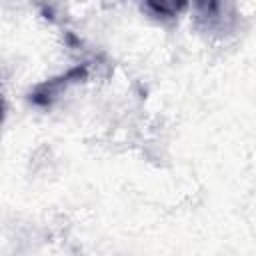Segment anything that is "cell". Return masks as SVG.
I'll use <instances>...</instances> for the list:
<instances>
[{
    "instance_id": "cell-2",
    "label": "cell",
    "mask_w": 256,
    "mask_h": 256,
    "mask_svg": "<svg viewBox=\"0 0 256 256\" xmlns=\"http://www.w3.org/2000/svg\"><path fill=\"white\" fill-rule=\"evenodd\" d=\"M144 4L158 18H174L186 8L188 0H144Z\"/></svg>"
},
{
    "instance_id": "cell-3",
    "label": "cell",
    "mask_w": 256,
    "mask_h": 256,
    "mask_svg": "<svg viewBox=\"0 0 256 256\" xmlns=\"http://www.w3.org/2000/svg\"><path fill=\"white\" fill-rule=\"evenodd\" d=\"M194 14L198 22H206V26H212L220 20L222 12V0H194Z\"/></svg>"
},
{
    "instance_id": "cell-1",
    "label": "cell",
    "mask_w": 256,
    "mask_h": 256,
    "mask_svg": "<svg viewBox=\"0 0 256 256\" xmlns=\"http://www.w3.org/2000/svg\"><path fill=\"white\" fill-rule=\"evenodd\" d=\"M88 78V66L82 64V66H74L70 70H66L64 74L56 76V78H50L46 82H40L32 92H30V102L36 104V106H50L52 100L64 90L68 88L70 84H76V82H84Z\"/></svg>"
}]
</instances>
